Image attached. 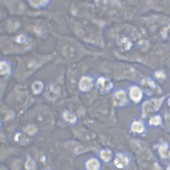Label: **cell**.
<instances>
[{"instance_id":"obj_21","label":"cell","mask_w":170,"mask_h":170,"mask_svg":"<svg viewBox=\"0 0 170 170\" xmlns=\"http://www.w3.org/2000/svg\"><path fill=\"white\" fill-rule=\"evenodd\" d=\"M43 170H52L51 168H45L44 169H43Z\"/></svg>"},{"instance_id":"obj_17","label":"cell","mask_w":170,"mask_h":170,"mask_svg":"<svg viewBox=\"0 0 170 170\" xmlns=\"http://www.w3.org/2000/svg\"><path fill=\"white\" fill-rule=\"evenodd\" d=\"M161 117L158 116L152 117L150 120V124L154 125H158L161 124Z\"/></svg>"},{"instance_id":"obj_13","label":"cell","mask_w":170,"mask_h":170,"mask_svg":"<svg viewBox=\"0 0 170 170\" xmlns=\"http://www.w3.org/2000/svg\"><path fill=\"white\" fill-rule=\"evenodd\" d=\"M63 117L66 120L69 122L74 123L76 122L77 118L74 114H72L68 111H66L64 112Z\"/></svg>"},{"instance_id":"obj_24","label":"cell","mask_w":170,"mask_h":170,"mask_svg":"<svg viewBox=\"0 0 170 170\" xmlns=\"http://www.w3.org/2000/svg\"><path fill=\"white\" fill-rule=\"evenodd\" d=\"M168 170H170V166H169L168 167Z\"/></svg>"},{"instance_id":"obj_19","label":"cell","mask_w":170,"mask_h":170,"mask_svg":"<svg viewBox=\"0 0 170 170\" xmlns=\"http://www.w3.org/2000/svg\"><path fill=\"white\" fill-rule=\"evenodd\" d=\"M167 149H168V146L167 144H163L160 147L159 152L160 154L163 157H166Z\"/></svg>"},{"instance_id":"obj_18","label":"cell","mask_w":170,"mask_h":170,"mask_svg":"<svg viewBox=\"0 0 170 170\" xmlns=\"http://www.w3.org/2000/svg\"><path fill=\"white\" fill-rule=\"evenodd\" d=\"M25 131L28 134H29V135H33V134H35L36 132L37 129H36V127H35V126L30 125L28 126L26 128Z\"/></svg>"},{"instance_id":"obj_25","label":"cell","mask_w":170,"mask_h":170,"mask_svg":"<svg viewBox=\"0 0 170 170\" xmlns=\"http://www.w3.org/2000/svg\"></svg>"},{"instance_id":"obj_3","label":"cell","mask_w":170,"mask_h":170,"mask_svg":"<svg viewBox=\"0 0 170 170\" xmlns=\"http://www.w3.org/2000/svg\"><path fill=\"white\" fill-rule=\"evenodd\" d=\"M115 166L117 168H122L129 164L128 158L123 154H119L116 155L114 161Z\"/></svg>"},{"instance_id":"obj_8","label":"cell","mask_w":170,"mask_h":170,"mask_svg":"<svg viewBox=\"0 0 170 170\" xmlns=\"http://www.w3.org/2000/svg\"><path fill=\"white\" fill-rule=\"evenodd\" d=\"M100 168V163L96 158H92L88 160L86 163L87 170H99Z\"/></svg>"},{"instance_id":"obj_4","label":"cell","mask_w":170,"mask_h":170,"mask_svg":"<svg viewBox=\"0 0 170 170\" xmlns=\"http://www.w3.org/2000/svg\"><path fill=\"white\" fill-rule=\"evenodd\" d=\"M97 86L101 92L103 93H107L111 89L112 85L109 80L103 78H101L98 80Z\"/></svg>"},{"instance_id":"obj_22","label":"cell","mask_w":170,"mask_h":170,"mask_svg":"<svg viewBox=\"0 0 170 170\" xmlns=\"http://www.w3.org/2000/svg\"><path fill=\"white\" fill-rule=\"evenodd\" d=\"M168 104H169L170 106V98L169 99V100H168Z\"/></svg>"},{"instance_id":"obj_10","label":"cell","mask_w":170,"mask_h":170,"mask_svg":"<svg viewBox=\"0 0 170 170\" xmlns=\"http://www.w3.org/2000/svg\"><path fill=\"white\" fill-rule=\"evenodd\" d=\"M25 168L26 170H37L35 162L30 157L26 160L25 163Z\"/></svg>"},{"instance_id":"obj_15","label":"cell","mask_w":170,"mask_h":170,"mask_svg":"<svg viewBox=\"0 0 170 170\" xmlns=\"http://www.w3.org/2000/svg\"><path fill=\"white\" fill-rule=\"evenodd\" d=\"M27 37L24 35H19L15 39V41L19 44H26L27 43Z\"/></svg>"},{"instance_id":"obj_14","label":"cell","mask_w":170,"mask_h":170,"mask_svg":"<svg viewBox=\"0 0 170 170\" xmlns=\"http://www.w3.org/2000/svg\"><path fill=\"white\" fill-rule=\"evenodd\" d=\"M1 74V75L8 74L10 71V67L5 62H1L0 64Z\"/></svg>"},{"instance_id":"obj_1","label":"cell","mask_w":170,"mask_h":170,"mask_svg":"<svg viewBox=\"0 0 170 170\" xmlns=\"http://www.w3.org/2000/svg\"><path fill=\"white\" fill-rule=\"evenodd\" d=\"M162 102L161 99L152 100L145 102L143 106V114L145 115L151 112L157 111L159 108Z\"/></svg>"},{"instance_id":"obj_12","label":"cell","mask_w":170,"mask_h":170,"mask_svg":"<svg viewBox=\"0 0 170 170\" xmlns=\"http://www.w3.org/2000/svg\"><path fill=\"white\" fill-rule=\"evenodd\" d=\"M101 157L104 161L108 162L112 158V154L110 150L106 149L103 150L101 152Z\"/></svg>"},{"instance_id":"obj_9","label":"cell","mask_w":170,"mask_h":170,"mask_svg":"<svg viewBox=\"0 0 170 170\" xmlns=\"http://www.w3.org/2000/svg\"><path fill=\"white\" fill-rule=\"evenodd\" d=\"M32 90L35 94L41 93L43 88V85L41 82L36 81L32 85Z\"/></svg>"},{"instance_id":"obj_16","label":"cell","mask_w":170,"mask_h":170,"mask_svg":"<svg viewBox=\"0 0 170 170\" xmlns=\"http://www.w3.org/2000/svg\"><path fill=\"white\" fill-rule=\"evenodd\" d=\"M48 2L47 1H29L31 5L35 8H39L43 6Z\"/></svg>"},{"instance_id":"obj_7","label":"cell","mask_w":170,"mask_h":170,"mask_svg":"<svg viewBox=\"0 0 170 170\" xmlns=\"http://www.w3.org/2000/svg\"><path fill=\"white\" fill-rule=\"evenodd\" d=\"M130 96L133 101L137 102L141 100L142 93L139 88L135 87L130 90Z\"/></svg>"},{"instance_id":"obj_5","label":"cell","mask_w":170,"mask_h":170,"mask_svg":"<svg viewBox=\"0 0 170 170\" xmlns=\"http://www.w3.org/2000/svg\"><path fill=\"white\" fill-rule=\"evenodd\" d=\"M92 86V81L90 78L84 77L80 80L79 88L83 91H87L90 90Z\"/></svg>"},{"instance_id":"obj_20","label":"cell","mask_w":170,"mask_h":170,"mask_svg":"<svg viewBox=\"0 0 170 170\" xmlns=\"http://www.w3.org/2000/svg\"><path fill=\"white\" fill-rule=\"evenodd\" d=\"M156 76L157 77H158V78H163L164 75L163 73H161V72H160V73H157Z\"/></svg>"},{"instance_id":"obj_2","label":"cell","mask_w":170,"mask_h":170,"mask_svg":"<svg viewBox=\"0 0 170 170\" xmlns=\"http://www.w3.org/2000/svg\"><path fill=\"white\" fill-rule=\"evenodd\" d=\"M60 91L59 88L55 85H51L48 89L46 93V97L50 100H54L59 96Z\"/></svg>"},{"instance_id":"obj_23","label":"cell","mask_w":170,"mask_h":170,"mask_svg":"<svg viewBox=\"0 0 170 170\" xmlns=\"http://www.w3.org/2000/svg\"><path fill=\"white\" fill-rule=\"evenodd\" d=\"M1 170H6L5 168H1Z\"/></svg>"},{"instance_id":"obj_6","label":"cell","mask_w":170,"mask_h":170,"mask_svg":"<svg viewBox=\"0 0 170 170\" xmlns=\"http://www.w3.org/2000/svg\"><path fill=\"white\" fill-rule=\"evenodd\" d=\"M127 102L125 93L123 91L117 92L114 96V102L115 105L118 106H122Z\"/></svg>"},{"instance_id":"obj_11","label":"cell","mask_w":170,"mask_h":170,"mask_svg":"<svg viewBox=\"0 0 170 170\" xmlns=\"http://www.w3.org/2000/svg\"><path fill=\"white\" fill-rule=\"evenodd\" d=\"M131 130L135 132L141 133L144 130V127L141 123L135 122L132 124Z\"/></svg>"}]
</instances>
